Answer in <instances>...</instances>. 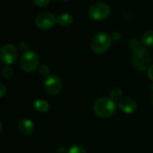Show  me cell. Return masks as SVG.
<instances>
[{"label":"cell","mask_w":153,"mask_h":153,"mask_svg":"<svg viewBox=\"0 0 153 153\" xmlns=\"http://www.w3.org/2000/svg\"><path fill=\"white\" fill-rule=\"evenodd\" d=\"M150 62L151 55L146 48L142 46L138 49L133 51L131 56V63L135 70L139 72L145 71L150 67Z\"/></svg>","instance_id":"cell-1"},{"label":"cell","mask_w":153,"mask_h":153,"mask_svg":"<svg viewBox=\"0 0 153 153\" xmlns=\"http://www.w3.org/2000/svg\"><path fill=\"white\" fill-rule=\"evenodd\" d=\"M112 43V38L106 32L96 33L91 40V49L93 53L100 55L107 52Z\"/></svg>","instance_id":"cell-2"},{"label":"cell","mask_w":153,"mask_h":153,"mask_svg":"<svg viewBox=\"0 0 153 153\" xmlns=\"http://www.w3.org/2000/svg\"><path fill=\"white\" fill-rule=\"evenodd\" d=\"M94 112L101 118H108L115 114L116 104L113 100L108 98H101L94 104Z\"/></svg>","instance_id":"cell-3"},{"label":"cell","mask_w":153,"mask_h":153,"mask_svg":"<svg viewBox=\"0 0 153 153\" xmlns=\"http://www.w3.org/2000/svg\"><path fill=\"white\" fill-rule=\"evenodd\" d=\"M39 64V56L38 53L32 50L25 52L20 59V67L26 73H30L36 70Z\"/></svg>","instance_id":"cell-4"},{"label":"cell","mask_w":153,"mask_h":153,"mask_svg":"<svg viewBox=\"0 0 153 153\" xmlns=\"http://www.w3.org/2000/svg\"><path fill=\"white\" fill-rule=\"evenodd\" d=\"M110 12V8L106 3L97 2L91 5L89 9V15L92 20L100 22L107 19L109 16Z\"/></svg>","instance_id":"cell-5"},{"label":"cell","mask_w":153,"mask_h":153,"mask_svg":"<svg viewBox=\"0 0 153 153\" xmlns=\"http://www.w3.org/2000/svg\"><path fill=\"white\" fill-rule=\"evenodd\" d=\"M56 23V17L48 12L40 13L35 19L36 26L41 30H48L52 29Z\"/></svg>","instance_id":"cell-6"},{"label":"cell","mask_w":153,"mask_h":153,"mask_svg":"<svg viewBox=\"0 0 153 153\" xmlns=\"http://www.w3.org/2000/svg\"><path fill=\"white\" fill-rule=\"evenodd\" d=\"M0 57L4 64L10 65L13 64L18 58V50L13 44H5L1 48Z\"/></svg>","instance_id":"cell-7"},{"label":"cell","mask_w":153,"mask_h":153,"mask_svg":"<svg viewBox=\"0 0 153 153\" xmlns=\"http://www.w3.org/2000/svg\"><path fill=\"white\" fill-rule=\"evenodd\" d=\"M63 88V83L61 79L54 74L48 75L44 82V89L45 91L51 95H56L61 91Z\"/></svg>","instance_id":"cell-8"},{"label":"cell","mask_w":153,"mask_h":153,"mask_svg":"<svg viewBox=\"0 0 153 153\" xmlns=\"http://www.w3.org/2000/svg\"><path fill=\"white\" fill-rule=\"evenodd\" d=\"M136 102L130 98H126L119 101V108L126 114L134 113L136 109Z\"/></svg>","instance_id":"cell-9"},{"label":"cell","mask_w":153,"mask_h":153,"mask_svg":"<svg viewBox=\"0 0 153 153\" xmlns=\"http://www.w3.org/2000/svg\"><path fill=\"white\" fill-rule=\"evenodd\" d=\"M18 128L21 134L24 135H30L34 131V125L33 123L26 118H22L19 121Z\"/></svg>","instance_id":"cell-10"},{"label":"cell","mask_w":153,"mask_h":153,"mask_svg":"<svg viewBox=\"0 0 153 153\" xmlns=\"http://www.w3.org/2000/svg\"><path fill=\"white\" fill-rule=\"evenodd\" d=\"M74 18L68 13H62L56 17V23L62 27H68L73 23Z\"/></svg>","instance_id":"cell-11"},{"label":"cell","mask_w":153,"mask_h":153,"mask_svg":"<svg viewBox=\"0 0 153 153\" xmlns=\"http://www.w3.org/2000/svg\"><path fill=\"white\" fill-rule=\"evenodd\" d=\"M141 43L145 47H153V30H148L141 38Z\"/></svg>","instance_id":"cell-12"},{"label":"cell","mask_w":153,"mask_h":153,"mask_svg":"<svg viewBox=\"0 0 153 153\" xmlns=\"http://www.w3.org/2000/svg\"><path fill=\"white\" fill-rule=\"evenodd\" d=\"M34 108L39 112H47L49 109V105L46 100H37L33 102Z\"/></svg>","instance_id":"cell-13"},{"label":"cell","mask_w":153,"mask_h":153,"mask_svg":"<svg viewBox=\"0 0 153 153\" xmlns=\"http://www.w3.org/2000/svg\"><path fill=\"white\" fill-rule=\"evenodd\" d=\"M122 97H123V91L121 89L119 88H114L111 92H110V100H113L114 102H117V101H120L122 100Z\"/></svg>","instance_id":"cell-14"},{"label":"cell","mask_w":153,"mask_h":153,"mask_svg":"<svg viewBox=\"0 0 153 153\" xmlns=\"http://www.w3.org/2000/svg\"><path fill=\"white\" fill-rule=\"evenodd\" d=\"M2 74L5 78H11L13 76V68L11 66L5 65L2 69Z\"/></svg>","instance_id":"cell-15"},{"label":"cell","mask_w":153,"mask_h":153,"mask_svg":"<svg viewBox=\"0 0 153 153\" xmlns=\"http://www.w3.org/2000/svg\"><path fill=\"white\" fill-rule=\"evenodd\" d=\"M128 45H129V48H130L133 51H134V50H136V49H138L139 48L142 47L141 42H140L139 40H137L136 39H131L129 40Z\"/></svg>","instance_id":"cell-16"},{"label":"cell","mask_w":153,"mask_h":153,"mask_svg":"<svg viewBox=\"0 0 153 153\" xmlns=\"http://www.w3.org/2000/svg\"><path fill=\"white\" fill-rule=\"evenodd\" d=\"M67 153H87L86 152V150L82 147V146H80V145H74L72 146L68 152Z\"/></svg>","instance_id":"cell-17"},{"label":"cell","mask_w":153,"mask_h":153,"mask_svg":"<svg viewBox=\"0 0 153 153\" xmlns=\"http://www.w3.org/2000/svg\"><path fill=\"white\" fill-rule=\"evenodd\" d=\"M39 74H40L42 76H48V75H50V74H49L50 69H49V67H48L47 65H45V64H43V65H41L39 66Z\"/></svg>","instance_id":"cell-18"},{"label":"cell","mask_w":153,"mask_h":153,"mask_svg":"<svg viewBox=\"0 0 153 153\" xmlns=\"http://www.w3.org/2000/svg\"><path fill=\"white\" fill-rule=\"evenodd\" d=\"M34 4H36L39 7H46L49 4L50 0H32Z\"/></svg>","instance_id":"cell-19"},{"label":"cell","mask_w":153,"mask_h":153,"mask_svg":"<svg viewBox=\"0 0 153 153\" xmlns=\"http://www.w3.org/2000/svg\"><path fill=\"white\" fill-rule=\"evenodd\" d=\"M19 48L21 51H24V52H27L29 51V48H30V45L28 42L26 41H22L19 45Z\"/></svg>","instance_id":"cell-20"},{"label":"cell","mask_w":153,"mask_h":153,"mask_svg":"<svg viewBox=\"0 0 153 153\" xmlns=\"http://www.w3.org/2000/svg\"><path fill=\"white\" fill-rule=\"evenodd\" d=\"M111 38H112V40L118 41V40L121 39V34H120V32H118V31H115V32L112 33Z\"/></svg>","instance_id":"cell-21"},{"label":"cell","mask_w":153,"mask_h":153,"mask_svg":"<svg viewBox=\"0 0 153 153\" xmlns=\"http://www.w3.org/2000/svg\"><path fill=\"white\" fill-rule=\"evenodd\" d=\"M147 74H148L149 79L153 81V65H151V66L148 68V73H147Z\"/></svg>","instance_id":"cell-22"},{"label":"cell","mask_w":153,"mask_h":153,"mask_svg":"<svg viewBox=\"0 0 153 153\" xmlns=\"http://www.w3.org/2000/svg\"><path fill=\"white\" fill-rule=\"evenodd\" d=\"M0 91H1V98H3L6 92V87L4 83H0Z\"/></svg>","instance_id":"cell-23"},{"label":"cell","mask_w":153,"mask_h":153,"mask_svg":"<svg viewBox=\"0 0 153 153\" xmlns=\"http://www.w3.org/2000/svg\"><path fill=\"white\" fill-rule=\"evenodd\" d=\"M57 152L58 153H65V147H63V146L59 147V148L57 149Z\"/></svg>","instance_id":"cell-24"},{"label":"cell","mask_w":153,"mask_h":153,"mask_svg":"<svg viewBox=\"0 0 153 153\" xmlns=\"http://www.w3.org/2000/svg\"><path fill=\"white\" fill-rule=\"evenodd\" d=\"M61 1H68V0H61Z\"/></svg>","instance_id":"cell-25"},{"label":"cell","mask_w":153,"mask_h":153,"mask_svg":"<svg viewBox=\"0 0 153 153\" xmlns=\"http://www.w3.org/2000/svg\"><path fill=\"white\" fill-rule=\"evenodd\" d=\"M152 105H153V100H152Z\"/></svg>","instance_id":"cell-26"},{"label":"cell","mask_w":153,"mask_h":153,"mask_svg":"<svg viewBox=\"0 0 153 153\" xmlns=\"http://www.w3.org/2000/svg\"><path fill=\"white\" fill-rule=\"evenodd\" d=\"M152 1H153V0H152Z\"/></svg>","instance_id":"cell-27"}]
</instances>
